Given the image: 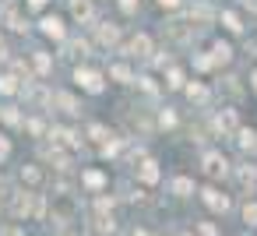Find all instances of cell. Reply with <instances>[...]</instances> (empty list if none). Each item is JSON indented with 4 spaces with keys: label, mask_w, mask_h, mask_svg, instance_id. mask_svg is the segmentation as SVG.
<instances>
[{
    "label": "cell",
    "mask_w": 257,
    "mask_h": 236,
    "mask_svg": "<svg viewBox=\"0 0 257 236\" xmlns=\"http://www.w3.org/2000/svg\"><path fill=\"white\" fill-rule=\"evenodd\" d=\"M201 166H204V173H208L211 180H218V176H225V173H229V162H225V155H222V152H208V155L201 159Z\"/></svg>",
    "instance_id": "6da1fadb"
},
{
    "label": "cell",
    "mask_w": 257,
    "mask_h": 236,
    "mask_svg": "<svg viewBox=\"0 0 257 236\" xmlns=\"http://www.w3.org/2000/svg\"><path fill=\"white\" fill-rule=\"evenodd\" d=\"M162 8H180V0H159Z\"/></svg>",
    "instance_id": "1f68e13d"
},
{
    "label": "cell",
    "mask_w": 257,
    "mask_h": 236,
    "mask_svg": "<svg viewBox=\"0 0 257 236\" xmlns=\"http://www.w3.org/2000/svg\"><path fill=\"white\" fill-rule=\"evenodd\" d=\"M81 180H85V187H92V190H99V187H106V176H102L99 169H88V173H85Z\"/></svg>",
    "instance_id": "2e32d148"
},
{
    "label": "cell",
    "mask_w": 257,
    "mask_h": 236,
    "mask_svg": "<svg viewBox=\"0 0 257 236\" xmlns=\"http://www.w3.org/2000/svg\"><path fill=\"white\" fill-rule=\"evenodd\" d=\"M109 74H113L116 81H131V71H127L123 64H116V67H109Z\"/></svg>",
    "instance_id": "4316f807"
},
{
    "label": "cell",
    "mask_w": 257,
    "mask_h": 236,
    "mask_svg": "<svg viewBox=\"0 0 257 236\" xmlns=\"http://www.w3.org/2000/svg\"><path fill=\"white\" fill-rule=\"evenodd\" d=\"M53 218H57L60 225L74 218V197H71V194H57V197H53Z\"/></svg>",
    "instance_id": "7a4b0ae2"
},
{
    "label": "cell",
    "mask_w": 257,
    "mask_h": 236,
    "mask_svg": "<svg viewBox=\"0 0 257 236\" xmlns=\"http://www.w3.org/2000/svg\"><path fill=\"white\" fill-rule=\"evenodd\" d=\"M39 25H43V32H46V36H53V39H64V22H60L57 15H53V18H43Z\"/></svg>",
    "instance_id": "30bf717a"
},
{
    "label": "cell",
    "mask_w": 257,
    "mask_h": 236,
    "mask_svg": "<svg viewBox=\"0 0 257 236\" xmlns=\"http://www.w3.org/2000/svg\"><path fill=\"white\" fill-rule=\"evenodd\" d=\"M116 39H120L116 25H99V43H102V46H113Z\"/></svg>",
    "instance_id": "7c38bea8"
},
{
    "label": "cell",
    "mask_w": 257,
    "mask_h": 236,
    "mask_svg": "<svg viewBox=\"0 0 257 236\" xmlns=\"http://www.w3.org/2000/svg\"><path fill=\"white\" fill-rule=\"evenodd\" d=\"M0 57H4V39H0Z\"/></svg>",
    "instance_id": "836d02e7"
},
{
    "label": "cell",
    "mask_w": 257,
    "mask_h": 236,
    "mask_svg": "<svg viewBox=\"0 0 257 236\" xmlns=\"http://www.w3.org/2000/svg\"><path fill=\"white\" fill-rule=\"evenodd\" d=\"M173 190H176V194H180V197H187V194H190V190H194V183H190V180H187V176H176V180H173Z\"/></svg>",
    "instance_id": "d6986e66"
},
{
    "label": "cell",
    "mask_w": 257,
    "mask_h": 236,
    "mask_svg": "<svg viewBox=\"0 0 257 236\" xmlns=\"http://www.w3.org/2000/svg\"><path fill=\"white\" fill-rule=\"evenodd\" d=\"M8 152H11V145H8V138H0V159H4Z\"/></svg>",
    "instance_id": "f546056e"
},
{
    "label": "cell",
    "mask_w": 257,
    "mask_h": 236,
    "mask_svg": "<svg viewBox=\"0 0 257 236\" xmlns=\"http://www.w3.org/2000/svg\"><path fill=\"white\" fill-rule=\"evenodd\" d=\"M71 15H74V22H92L95 18V8H92V0H71Z\"/></svg>",
    "instance_id": "8992f818"
},
{
    "label": "cell",
    "mask_w": 257,
    "mask_h": 236,
    "mask_svg": "<svg viewBox=\"0 0 257 236\" xmlns=\"http://www.w3.org/2000/svg\"><path fill=\"white\" fill-rule=\"evenodd\" d=\"M253 92H257V74H253Z\"/></svg>",
    "instance_id": "e575fe53"
},
{
    "label": "cell",
    "mask_w": 257,
    "mask_h": 236,
    "mask_svg": "<svg viewBox=\"0 0 257 236\" xmlns=\"http://www.w3.org/2000/svg\"><path fill=\"white\" fill-rule=\"evenodd\" d=\"M201 194H204V204H208L211 211H229V197H225V194H218L215 187H204Z\"/></svg>",
    "instance_id": "277c9868"
},
{
    "label": "cell",
    "mask_w": 257,
    "mask_h": 236,
    "mask_svg": "<svg viewBox=\"0 0 257 236\" xmlns=\"http://www.w3.org/2000/svg\"><path fill=\"white\" fill-rule=\"evenodd\" d=\"M92 225H95V232H113V229H116V222H113V215H106V211H99Z\"/></svg>",
    "instance_id": "9a60e30c"
},
{
    "label": "cell",
    "mask_w": 257,
    "mask_h": 236,
    "mask_svg": "<svg viewBox=\"0 0 257 236\" xmlns=\"http://www.w3.org/2000/svg\"><path fill=\"white\" fill-rule=\"evenodd\" d=\"M46 4V0H29V8H43Z\"/></svg>",
    "instance_id": "d6a6232c"
},
{
    "label": "cell",
    "mask_w": 257,
    "mask_h": 236,
    "mask_svg": "<svg viewBox=\"0 0 257 236\" xmlns=\"http://www.w3.org/2000/svg\"><path fill=\"white\" fill-rule=\"evenodd\" d=\"M236 141H239L243 152H253V148H257V134H253V131H236Z\"/></svg>",
    "instance_id": "5bb4252c"
},
{
    "label": "cell",
    "mask_w": 257,
    "mask_h": 236,
    "mask_svg": "<svg viewBox=\"0 0 257 236\" xmlns=\"http://www.w3.org/2000/svg\"><path fill=\"white\" fill-rule=\"evenodd\" d=\"M215 127H218L222 134H232V131H236V113H232V109H222V113L215 116Z\"/></svg>",
    "instance_id": "ba28073f"
},
{
    "label": "cell",
    "mask_w": 257,
    "mask_h": 236,
    "mask_svg": "<svg viewBox=\"0 0 257 236\" xmlns=\"http://www.w3.org/2000/svg\"><path fill=\"white\" fill-rule=\"evenodd\" d=\"M166 85H169V88H180V85H183V74H180V71L173 67V71H169V81H166Z\"/></svg>",
    "instance_id": "83f0119b"
},
{
    "label": "cell",
    "mask_w": 257,
    "mask_h": 236,
    "mask_svg": "<svg viewBox=\"0 0 257 236\" xmlns=\"http://www.w3.org/2000/svg\"><path fill=\"white\" fill-rule=\"evenodd\" d=\"M53 102H57V106H64L67 113H78V102H74L71 95H64V92H57V95H53Z\"/></svg>",
    "instance_id": "e0dca14e"
},
{
    "label": "cell",
    "mask_w": 257,
    "mask_h": 236,
    "mask_svg": "<svg viewBox=\"0 0 257 236\" xmlns=\"http://www.w3.org/2000/svg\"><path fill=\"white\" fill-rule=\"evenodd\" d=\"M134 4H138V0H120V8H123V11H134Z\"/></svg>",
    "instance_id": "4dcf8cb0"
},
{
    "label": "cell",
    "mask_w": 257,
    "mask_h": 236,
    "mask_svg": "<svg viewBox=\"0 0 257 236\" xmlns=\"http://www.w3.org/2000/svg\"><path fill=\"white\" fill-rule=\"evenodd\" d=\"M4 18H8V25H11L15 32H25V29H29V25H25V18L18 15V8H8V11H4Z\"/></svg>",
    "instance_id": "8fae6325"
},
{
    "label": "cell",
    "mask_w": 257,
    "mask_h": 236,
    "mask_svg": "<svg viewBox=\"0 0 257 236\" xmlns=\"http://www.w3.org/2000/svg\"><path fill=\"white\" fill-rule=\"evenodd\" d=\"M138 176H141V183H155L159 180V162L155 159H145L141 169H138Z\"/></svg>",
    "instance_id": "9c48e42d"
},
{
    "label": "cell",
    "mask_w": 257,
    "mask_h": 236,
    "mask_svg": "<svg viewBox=\"0 0 257 236\" xmlns=\"http://www.w3.org/2000/svg\"><path fill=\"white\" fill-rule=\"evenodd\" d=\"M36 204H39V201H32V194H18V197L11 201V215H18V218H22V215H36Z\"/></svg>",
    "instance_id": "5b68a950"
},
{
    "label": "cell",
    "mask_w": 257,
    "mask_h": 236,
    "mask_svg": "<svg viewBox=\"0 0 257 236\" xmlns=\"http://www.w3.org/2000/svg\"><path fill=\"white\" fill-rule=\"evenodd\" d=\"M127 53H131V57H152V39H148L145 32H138V36L127 43Z\"/></svg>",
    "instance_id": "3957f363"
},
{
    "label": "cell",
    "mask_w": 257,
    "mask_h": 236,
    "mask_svg": "<svg viewBox=\"0 0 257 236\" xmlns=\"http://www.w3.org/2000/svg\"><path fill=\"white\" fill-rule=\"evenodd\" d=\"M187 95H190V99H197V102H204V99H208V88L194 81V85H187Z\"/></svg>",
    "instance_id": "44dd1931"
},
{
    "label": "cell",
    "mask_w": 257,
    "mask_h": 236,
    "mask_svg": "<svg viewBox=\"0 0 257 236\" xmlns=\"http://www.w3.org/2000/svg\"><path fill=\"white\" fill-rule=\"evenodd\" d=\"M243 222L246 225H257V201H246L243 204Z\"/></svg>",
    "instance_id": "ffe728a7"
},
{
    "label": "cell",
    "mask_w": 257,
    "mask_h": 236,
    "mask_svg": "<svg viewBox=\"0 0 257 236\" xmlns=\"http://www.w3.org/2000/svg\"><path fill=\"white\" fill-rule=\"evenodd\" d=\"M22 180H25V183H29V187H36V183H39V180H43V173H39V169H36V166H25V169H22Z\"/></svg>",
    "instance_id": "ac0fdd59"
},
{
    "label": "cell",
    "mask_w": 257,
    "mask_h": 236,
    "mask_svg": "<svg viewBox=\"0 0 257 236\" xmlns=\"http://www.w3.org/2000/svg\"><path fill=\"white\" fill-rule=\"evenodd\" d=\"M36 71H39V74L50 71V53H36Z\"/></svg>",
    "instance_id": "484cf974"
},
{
    "label": "cell",
    "mask_w": 257,
    "mask_h": 236,
    "mask_svg": "<svg viewBox=\"0 0 257 236\" xmlns=\"http://www.w3.org/2000/svg\"><path fill=\"white\" fill-rule=\"evenodd\" d=\"M134 236H148V232H134Z\"/></svg>",
    "instance_id": "d590c367"
},
{
    "label": "cell",
    "mask_w": 257,
    "mask_h": 236,
    "mask_svg": "<svg viewBox=\"0 0 257 236\" xmlns=\"http://www.w3.org/2000/svg\"><path fill=\"white\" fill-rule=\"evenodd\" d=\"M229 57H232V50L225 43H215L211 46V64H229Z\"/></svg>",
    "instance_id": "4fadbf2b"
},
{
    "label": "cell",
    "mask_w": 257,
    "mask_h": 236,
    "mask_svg": "<svg viewBox=\"0 0 257 236\" xmlns=\"http://www.w3.org/2000/svg\"><path fill=\"white\" fill-rule=\"evenodd\" d=\"M88 134H92L95 141H102V145H106V138H109V134H106V127H99V124H92V131H88Z\"/></svg>",
    "instance_id": "f1b7e54d"
},
{
    "label": "cell",
    "mask_w": 257,
    "mask_h": 236,
    "mask_svg": "<svg viewBox=\"0 0 257 236\" xmlns=\"http://www.w3.org/2000/svg\"><path fill=\"white\" fill-rule=\"evenodd\" d=\"M222 22H225V29H229V32H239V29H243V25H239V18H236L232 11H225V15H222Z\"/></svg>",
    "instance_id": "603a6c76"
},
{
    "label": "cell",
    "mask_w": 257,
    "mask_h": 236,
    "mask_svg": "<svg viewBox=\"0 0 257 236\" xmlns=\"http://www.w3.org/2000/svg\"><path fill=\"white\" fill-rule=\"evenodd\" d=\"M0 116H4L8 124H22V116H18V109H15V106H4V109H0Z\"/></svg>",
    "instance_id": "d4e9b609"
},
{
    "label": "cell",
    "mask_w": 257,
    "mask_h": 236,
    "mask_svg": "<svg viewBox=\"0 0 257 236\" xmlns=\"http://www.w3.org/2000/svg\"><path fill=\"white\" fill-rule=\"evenodd\" d=\"M239 180H243L246 187H257V169H250V166H243V169H239Z\"/></svg>",
    "instance_id": "7402d4cb"
},
{
    "label": "cell",
    "mask_w": 257,
    "mask_h": 236,
    "mask_svg": "<svg viewBox=\"0 0 257 236\" xmlns=\"http://www.w3.org/2000/svg\"><path fill=\"white\" fill-rule=\"evenodd\" d=\"M74 78L81 81V88H85V92H92V95H99V92H102V78H99L95 71H78Z\"/></svg>",
    "instance_id": "52a82bcc"
},
{
    "label": "cell",
    "mask_w": 257,
    "mask_h": 236,
    "mask_svg": "<svg viewBox=\"0 0 257 236\" xmlns=\"http://www.w3.org/2000/svg\"><path fill=\"white\" fill-rule=\"evenodd\" d=\"M0 92H4V95H15V92H18V85H15L11 74H8V78H0Z\"/></svg>",
    "instance_id": "cb8c5ba5"
}]
</instances>
